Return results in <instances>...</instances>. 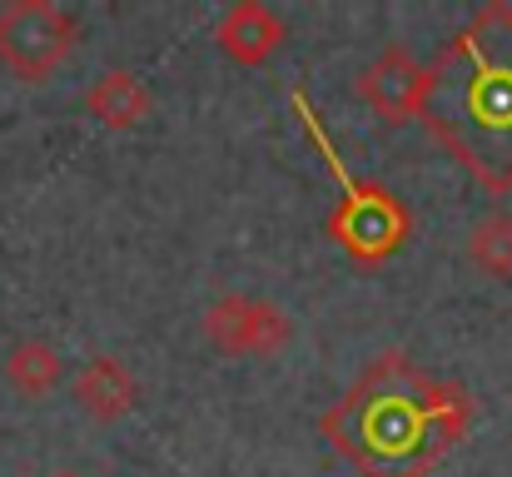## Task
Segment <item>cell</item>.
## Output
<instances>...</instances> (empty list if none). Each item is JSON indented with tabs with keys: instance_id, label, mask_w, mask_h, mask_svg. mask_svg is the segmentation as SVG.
<instances>
[{
	"instance_id": "cell-1",
	"label": "cell",
	"mask_w": 512,
	"mask_h": 477,
	"mask_svg": "<svg viewBox=\"0 0 512 477\" xmlns=\"http://www.w3.org/2000/svg\"><path fill=\"white\" fill-rule=\"evenodd\" d=\"M473 393L423 373L408 353H378L319 418V433L363 477H428L473 428Z\"/></svg>"
},
{
	"instance_id": "cell-2",
	"label": "cell",
	"mask_w": 512,
	"mask_h": 477,
	"mask_svg": "<svg viewBox=\"0 0 512 477\" xmlns=\"http://www.w3.org/2000/svg\"><path fill=\"white\" fill-rule=\"evenodd\" d=\"M428 135L483 189H512V5H483L428 65Z\"/></svg>"
},
{
	"instance_id": "cell-3",
	"label": "cell",
	"mask_w": 512,
	"mask_h": 477,
	"mask_svg": "<svg viewBox=\"0 0 512 477\" xmlns=\"http://www.w3.org/2000/svg\"><path fill=\"white\" fill-rule=\"evenodd\" d=\"M294 110L304 115L309 140L319 145V155L329 159V174L339 179V199H334V209H329V219H324V224H329V239L339 244L353 264H363V269L388 264V259L408 244V234H413V219H408L403 199H398L388 184L358 179V174L343 164L339 150L329 145V135H319V120L309 115V100H304V95H294Z\"/></svg>"
},
{
	"instance_id": "cell-4",
	"label": "cell",
	"mask_w": 512,
	"mask_h": 477,
	"mask_svg": "<svg viewBox=\"0 0 512 477\" xmlns=\"http://www.w3.org/2000/svg\"><path fill=\"white\" fill-rule=\"evenodd\" d=\"M80 20L55 0H10L0 5V65L20 85H45L75 50Z\"/></svg>"
},
{
	"instance_id": "cell-5",
	"label": "cell",
	"mask_w": 512,
	"mask_h": 477,
	"mask_svg": "<svg viewBox=\"0 0 512 477\" xmlns=\"http://www.w3.org/2000/svg\"><path fill=\"white\" fill-rule=\"evenodd\" d=\"M204 333L219 353L234 358H269L294 338V323L279 304L254 299V294H219L204 309Z\"/></svg>"
},
{
	"instance_id": "cell-6",
	"label": "cell",
	"mask_w": 512,
	"mask_h": 477,
	"mask_svg": "<svg viewBox=\"0 0 512 477\" xmlns=\"http://www.w3.org/2000/svg\"><path fill=\"white\" fill-rule=\"evenodd\" d=\"M358 100L388 120V125H403V120H423V105H428V65H418L403 45H388L373 65H363L358 75Z\"/></svg>"
},
{
	"instance_id": "cell-7",
	"label": "cell",
	"mask_w": 512,
	"mask_h": 477,
	"mask_svg": "<svg viewBox=\"0 0 512 477\" xmlns=\"http://www.w3.org/2000/svg\"><path fill=\"white\" fill-rule=\"evenodd\" d=\"M284 40H289V25H284V15L269 10L264 0H239V5H229V10L219 15V25H214V45H219L234 65H244V70L269 65V60L284 50Z\"/></svg>"
},
{
	"instance_id": "cell-8",
	"label": "cell",
	"mask_w": 512,
	"mask_h": 477,
	"mask_svg": "<svg viewBox=\"0 0 512 477\" xmlns=\"http://www.w3.org/2000/svg\"><path fill=\"white\" fill-rule=\"evenodd\" d=\"M70 398H75V408H80L90 423H120L125 413H135L140 383H135V373H130L120 358L95 353V358H85V363L75 368Z\"/></svg>"
},
{
	"instance_id": "cell-9",
	"label": "cell",
	"mask_w": 512,
	"mask_h": 477,
	"mask_svg": "<svg viewBox=\"0 0 512 477\" xmlns=\"http://www.w3.org/2000/svg\"><path fill=\"white\" fill-rule=\"evenodd\" d=\"M85 110H90L105 130H135V125L150 120L155 95L145 90L140 75H130V70H105V75L85 90Z\"/></svg>"
},
{
	"instance_id": "cell-10",
	"label": "cell",
	"mask_w": 512,
	"mask_h": 477,
	"mask_svg": "<svg viewBox=\"0 0 512 477\" xmlns=\"http://www.w3.org/2000/svg\"><path fill=\"white\" fill-rule=\"evenodd\" d=\"M5 383L20 393V398H50L60 383H65V353L50 343V338H20L10 353H5Z\"/></svg>"
},
{
	"instance_id": "cell-11",
	"label": "cell",
	"mask_w": 512,
	"mask_h": 477,
	"mask_svg": "<svg viewBox=\"0 0 512 477\" xmlns=\"http://www.w3.org/2000/svg\"><path fill=\"white\" fill-rule=\"evenodd\" d=\"M468 259L473 269H483L488 279H512V214H488L468 229Z\"/></svg>"
},
{
	"instance_id": "cell-12",
	"label": "cell",
	"mask_w": 512,
	"mask_h": 477,
	"mask_svg": "<svg viewBox=\"0 0 512 477\" xmlns=\"http://www.w3.org/2000/svg\"><path fill=\"white\" fill-rule=\"evenodd\" d=\"M50 477H80V473H50Z\"/></svg>"
}]
</instances>
